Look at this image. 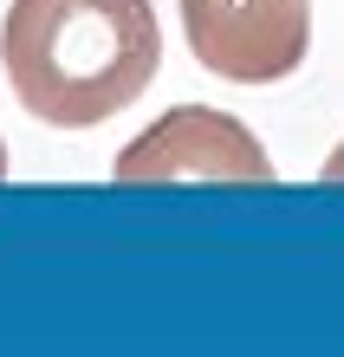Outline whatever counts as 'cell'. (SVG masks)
Listing matches in <instances>:
<instances>
[{
    "mask_svg": "<svg viewBox=\"0 0 344 357\" xmlns=\"http://www.w3.org/2000/svg\"><path fill=\"white\" fill-rule=\"evenodd\" d=\"M0 66L39 123L91 130L149 91L163 26L149 0H7Z\"/></svg>",
    "mask_w": 344,
    "mask_h": 357,
    "instance_id": "1",
    "label": "cell"
},
{
    "mask_svg": "<svg viewBox=\"0 0 344 357\" xmlns=\"http://www.w3.org/2000/svg\"><path fill=\"white\" fill-rule=\"evenodd\" d=\"M195 66L227 85H279L312 52V0H176Z\"/></svg>",
    "mask_w": 344,
    "mask_h": 357,
    "instance_id": "2",
    "label": "cell"
},
{
    "mask_svg": "<svg viewBox=\"0 0 344 357\" xmlns=\"http://www.w3.org/2000/svg\"><path fill=\"white\" fill-rule=\"evenodd\" d=\"M117 182H273L267 143L214 104H176L111 162Z\"/></svg>",
    "mask_w": 344,
    "mask_h": 357,
    "instance_id": "3",
    "label": "cell"
},
{
    "mask_svg": "<svg viewBox=\"0 0 344 357\" xmlns=\"http://www.w3.org/2000/svg\"><path fill=\"white\" fill-rule=\"evenodd\" d=\"M318 176H325V182H344V143H338V150L325 156V169H318Z\"/></svg>",
    "mask_w": 344,
    "mask_h": 357,
    "instance_id": "4",
    "label": "cell"
},
{
    "mask_svg": "<svg viewBox=\"0 0 344 357\" xmlns=\"http://www.w3.org/2000/svg\"><path fill=\"white\" fill-rule=\"evenodd\" d=\"M0 176H7V143H0Z\"/></svg>",
    "mask_w": 344,
    "mask_h": 357,
    "instance_id": "5",
    "label": "cell"
}]
</instances>
